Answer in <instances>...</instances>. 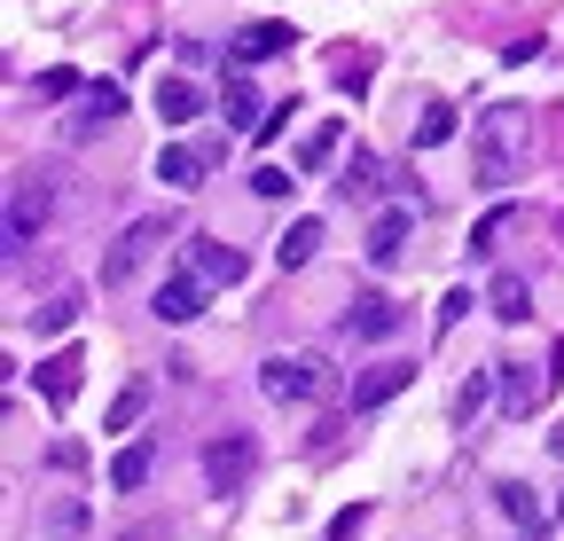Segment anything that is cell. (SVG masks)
<instances>
[{
    "label": "cell",
    "mask_w": 564,
    "mask_h": 541,
    "mask_svg": "<svg viewBox=\"0 0 564 541\" xmlns=\"http://www.w3.org/2000/svg\"><path fill=\"white\" fill-rule=\"evenodd\" d=\"M525 158H533V118H525L518 102L478 110V181H486V188H510V181L525 173Z\"/></svg>",
    "instance_id": "6da1fadb"
},
{
    "label": "cell",
    "mask_w": 564,
    "mask_h": 541,
    "mask_svg": "<svg viewBox=\"0 0 564 541\" xmlns=\"http://www.w3.org/2000/svg\"><path fill=\"white\" fill-rule=\"evenodd\" d=\"M337 385L329 354H267L259 361V392L274 400V409H306V400H322Z\"/></svg>",
    "instance_id": "7a4b0ae2"
},
{
    "label": "cell",
    "mask_w": 564,
    "mask_h": 541,
    "mask_svg": "<svg viewBox=\"0 0 564 541\" xmlns=\"http://www.w3.org/2000/svg\"><path fill=\"white\" fill-rule=\"evenodd\" d=\"M165 244H173V213H141V220H126V236H118L110 259H102V291H126Z\"/></svg>",
    "instance_id": "3957f363"
},
{
    "label": "cell",
    "mask_w": 564,
    "mask_h": 541,
    "mask_svg": "<svg viewBox=\"0 0 564 541\" xmlns=\"http://www.w3.org/2000/svg\"><path fill=\"white\" fill-rule=\"evenodd\" d=\"M251 470H259V440L251 432H220V440L204 447V487L212 495H243Z\"/></svg>",
    "instance_id": "277c9868"
},
{
    "label": "cell",
    "mask_w": 564,
    "mask_h": 541,
    "mask_svg": "<svg viewBox=\"0 0 564 541\" xmlns=\"http://www.w3.org/2000/svg\"><path fill=\"white\" fill-rule=\"evenodd\" d=\"M47 213H55L47 173H40V181L24 173V181L9 188V251H32V244H40V228H47Z\"/></svg>",
    "instance_id": "5b68a950"
},
{
    "label": "cell",
    "mask_w": 564,
    "mask_h": 541,
    "mask_svg": "<svg viewBox=\"0 0 564 541\" xmlns=\"http://www.w3.org/2000/svg\"><path fill=\"white\" fill-rule=\"evenodd\" d=\"M291 47H299L291 17H251V24L228 40V63H236V72H251V63H274V55H291Z\"/></svg>",
    "instance_id": "8992f818"
},
{
    "label": "cell",
    "mask_w": 564,
    "mask_h": 541,
    "mask_svg": "<svg viewBox=\"0 0 564 541\" xmlns=\"http://www.w3.org/2000/svg\"><path fill=\"white\" fill-rule=\"evenodd\" d=\"M408 329V306L400 299H384V291H361L345 306V337H369V346H384V337H400Z\"/></svg>",
    "instance_id": "52a82bcc"
},
{
    "label": "cell",
    "mask_w": 564,
    "mask_h": 541,
    "mask_svg": "<svg viewBox=\"0 0 564 541\" xmlns=\"http://www.w3.org/2000/svg\"><path fill=\"white\" fill-rule=\"evenodd\" d=\"M118 110H126V87H118V79H95V87L79 95V110L63 118V142H95V133H102Z\"/></svg>",
    "instance_id": "ba28073f"
},
{
    "label": "cell",
    "mask_w": 564,
    "mask_h": 541,
    "mask_svg": "<svg viewBox=\"0 0 564 541\" xmlns=\"http://www.w3.org/2000/svg\"><path fill=\"white\" fill-rule=\"evenodd\" d=\"M204 291H212V283L196 275V267H181V275H165V283H158V299H150V314L181 329V322H196V314H204Z\"/></svg>",
    "instance_id": "9c48e42d"
},
{
    "label": "cell",
    "mask_w": 564,
    "mask_h": 541,
    "mask_svg": "<svg viewBox=\"0 0 564 541\" xmlns=\"http://www.w3.org/2000/svg\"><path fill=\"white\" fill-rule=\"evenodd\" d=\"M79 369H87V354L79 346H55L32 377H40V400H47V409H70V400H79Z\"/></svg>",
    "instance_id": "30bf717a"
},
{
    "label": "cell",
    "mask_w": 564,
    "mask_h": 541,
    "mask_svg": "<svg viewBox=\"0 0 564 541\" xmlns=\"http://www.w3.org/2000/svg\"><path fill=\"white\" fill-rule=\"evenodd\" d=\"M408 385H415V361H377V369H361V377H352V416L384 409V400L408 392Z\"/></svg>",
    "instance_id": "8fae6325"
},
{
    "label": "cell",
    "mask_w": 564,
    "mask_h": 541,
    "mask_svg": "<svg viewBox=\"0 0 564 541\" xmlns=\"http://www.w3.org/2000/svg\"><path fill=\"white\" fill-rule=\"evenodd\" d=\"M408 236H415V205H392V213H377V220H369V236H361L369 267H392V259L408 251Z\"/></svg>",
    "instance_id": "7c38bea8"
},
{
    "label": "cell",
    "mask_w": 564,
    "mask_h": 541,
    "mask_svg": "<svg viewBox=\"0 0 564 541\" xmlns=\"http://www.w3.org/2000/svg\"><path fill=\"white\" fill-rule=\"evenodd\" d=\"M188 267H196L204 283H228V291L243 283V251L220 244V236H188Z\"/></svg>",
    "instance_id": "4fadbf2b"
},
{
    "label": "cell",
    "mask_w": 564,
    "mask_h": 541,
    "mask_svg": "<svg viewBox=\"0 0 564 541\" xmlns=\"http://www.w3.org/2000/svg\"><path fill=\"white\" fill-rule=\"evenodd\" d=\"M150 470H158V440H126L110 455V495H141V487H150Z\"/></svg>",
    "instance_id": "5bb4252c"
},
{
    "label": "cell",
    "mask_w": 564,
    "mask_h": 541,
    "mask_svg": "<svg viewBox=\"0 0 564 541\" xmlns=\"http://www.w3.org/2000/svg\"><path fill=\"white\" fill-rule=\"evenodd\" d=\"M549 392V369H525V361H502V416H533Z\"/></svg>",
    "instance_id": "9a60e30c"
},
{
    "label": "cell",
    "mask_w": 564,
    "mask_h": 541,
    "mask_svg": "<svg viewBox=\"0 0 564 541\" xmlns=\"http://www.w3.org/2000/svg\"><path fill=\"white\" fill-rule=\"evenodd\" d=\"M204 165H212V158L188 150V142H165V150H158V181H165V188H204Z\"/></svg>",
    "instance_id": "2e32d148"
},
{
    "label": "cell",
    "mask_w": 564,
    "mask_h": 541,
    "mask_svg": "<svg viewBox=\"0 0 564 541\" xmlns=\"http://www.w3.org/2000/svg\"><path fill=\"white\" fill-rule=\"evenodd\" d=\"M314 251H322V220H291V236L274 244V267H282V275H299Z\"/></svg>",
    "instance_id": "e0dca14e"
},
{
    "label": "cell",
    "mask_w": 564,
    "mask_h": 541,
    "mask_svg": "<svg viewBox=\"0 0 564 541\" xmlns=\"http://www.w3.org/2000/svg\"><path fill=\"white\" fill-rule=\"evenodd\" d=\"M196 110H204V87L196 79H158V118L165 126H188Z\"/></svg>",
    "instance_id": "ac0fdd59"
},
{
    "label": "cell",
    "mask_w": 564,
    "mask_h": 541,
    "mask_svg": "<svg viewBox=\"0 0 564 541\" xmlns=\"http://www.w3.org/2000/svg\"><path fill=\"white\" fill-rule=\"evenodd\" d=\"M486 306L502 314V322H525V314H533V283H525V275H494V283H486Z\"/></svg>",
    "instance_id": "d6986e66"
},
{
    "label": "cell",
    "mask_w": 564,
    "mask_h": 541,
    "mask_svg": "<svg viewBox=\"0 0 564 541\" xmlns=\"http://www.w3.org/2000/svg\"><path fill=\"white\" fill-rule=\"evenodd\" d=\"M337 188H345V205H369V196L384 188L377 158H369V150H352V158H345V173H337Z\"/></svg>",
    "instance_id": "ffe728a7"
},
{
    "label": "cell",
    "mask_w": 564,
    "mask_h": 541,
    "mask_svg": "<svg viewBox=\"0 0 564 541\" xmlns=\"http://www.w3.org/2000/svg\"><path fill=\"white\" fill-rule=\"evenodd\" d=\"M494 502H502L510 526H549V518H541V495H533L525 479H502V487H494Z\"/></svg>",
    "instance_id": "44dd1931"
},
{
    "label": "cell",
    "mask_w": 564,
    "mask_h": 541,
    "mask_svg": "<svg viewBox=\"0 0 564 541\" xmlns=\"http://www.w3.org/2000/svg\"><path fill=\"white\" fill-rule=\"evenodd\" d=\"M337 142H345V126H337V118H322L306 142H299V173H322V165L337 158Z\"/></svg>",
    "instance_id": "7402d4cb"
},
{
    "label": "cell",
    "mask_w": 564,
    "mask_h": 541,
    "mask_svg": "<svg viewBox=\"0 0 564 541\" xmlns=\"http://www.w3.org/2000/svg\"><path fill=\"white\" fill-rule=\"evenodd\" d=\"M141 416H150V385H141V377H133V385H126V392L110 400V416H102V432H133Z\"/></svg>",
    "instance_id": "603a6c76"
},
{
    "label": "cell",
    "mask_w": 564,
    "mask_h": 541,
    "mask_svg": "<svg viewBox=\"0 0 564 541\" xmlns=\"http://www.w3.org/2000/svg\"><path fill=\"white\" fill-rule=\"evenodd\" d=\"M510 220H518V205H494L478 228H470V259H494V244H502L510 236Z\"/></svg>",
    "instance_id": "cb8c5ba5"
},
{
    "label": "cell",
    "mask_w": 564,
    "mask_h": 541,
    "mask_svg": "<svg viewBox=\"0 0 564 541\" xmlns=\"http://www.w3.org/2000/svg\"><path fill=\"white\" fill-rule=\"evenodd\" d=\"M79 306H87L79 291H55V299L40 306V337H55V329H70V322H79Z\"/></svg>",
    "instance_id": "d4e9b609"
},
{
    "label": "cell",
    "mask_w": 564,
    "mask_h": 541,
    "mask_svg": "<svg viewBox=\"0 0 564 541\" xmlns=\"http://www.w3.org/2000/svg\"><path fill=\"white\" fill-rule=\"evenodd\" d=\"M447 133H455V110H447V102H432V110L415 118V150H440Z\"/></svg>",
    "instance_id": "484cf974"
},
{
    "label": "cell",
    "mask_w": 564,
    "mask_h": 541,
    "mask_svg": "<svg viewBox=\"0 0 564 541\" xmlns=\"http://www.w3.org/2000/svg\"><path fill=\"white\" fill-rule=\"evenodd\" d=\"M228 118H236V126H243V133H251V126H259V95H251V79H243V72H236V79H228Z\"/></svg>",
    "instance_id": "4316f807"
},
{
    "label": "cell",
    "mask_w": 564,
    "mask_h": 541,
    "mask_svg": "<svg viewBox=\"0 0 564 541\" xmlns=\"http://www.w3.org/2000/svg\"><path fill=\"white\" fill-rule=\"evenodd\" d=\"M47 533H55V541H79V533H87V502H55V510H47Z\"/></svg>",
    "instance_id": "83f0119b"
},
{
    "label": "cell",
    "mask_w": 564,
    "mask_h": 541,
    "mask_svg": "<svg viewBox=\"0 0 564 541\" xmlns=\"http://www.w3.org/2000/svg\"><path fill=\"white\" fill-rule=\"evenodd\" d=\"M486 400H494V377H486V369H478V377H470V385H463V392H455V424H470V416H478V409H486Z\"/></svg>",
    "instance_id": "f1b7e54d"
},
{
    "label": "cell",
    "mask_w": 564,
    "mask_h": 541,
    "mask_svg": "<svg viewBox=\"0 0 564 541\" xmlns=\"http://www.w3.org/2000/svg\"><path fill=\"white\" fill-rule=\"evenodd\" d=\"M291 118H299V102H274V110H267V118L251 126V142H274V133H282V126H291Z\"/></svg>",
    "instance_id": "f546056e"
},
{
    "label": "cell",
    "mask_w": 564,
    "mask_h": 541,
    "mask_svg": "<svg viewBox=\"0 0 564 541\" xmlns=\"http://www.w3.org/2000/svg\"><path fill=\"white\" fill-rule=\"evenodd\" d=\"M251 188H259V196H291L299 181H291V173H282V165H259V173H251Z\"/></svg>",
    "instance_id": "4dcf8cb0"
},
{
    "label": "cell",
    "mask_w": 564,
    "mask_h": 541,
    "mask_svg": "<svg viewBox=\"0 0 564 541\" xmlns=\"http://www.w3.org/2000/svg\"><path fill=\"white\" fill-rule=\"evenodd\" d=\"M361 526H369V510H361V502H352V510H337V518H329V541H352V533H361Z\"/></svg>",
    "instance_id": "1f68e13d"
},
{
    "label": "cell",
    "mask_w": 564,
    "mask_h": 541,
    "mask_svg": "<svg viewBox=\"0 0 564 541\" xmlns=\"http://www.w3.org/2000/svg\"><path fill=\"white\" fill-rule=\"evenodd\" d=\"M463 314H470V291H447V299H440V329H455Z\"/></svg>",
    "instance_id": "d6a6232c"
},
{
    "label": "cell",
    "mask_w": 564,
    "mask_h": 541,
    "mask_svg": "<svg viewBox=\"0 0 564 541\" xmlns=\"http://www.w3.org/2000/svg\"><path fill=\"white\" fill-rule=\"evenodd\" d=\"M70 87H79V79H70V72H40V95H47V102H63Z\"/></svg>",
    "instance_id": "836d02e7"
},
{
    "label": "cell",
    "mask_w": 564,
    "mask_h": 541,
    "mask_svg": "<svg viewBox=\"0 0 564 541\" xmlns=\"http://www.w3.org/2000/svg\"><path fill=\"white\" fill-rule=\"evenodd\" d=\"M556 526H564V495H556Z\"/></svg>",
    "instance_id": "e575fe53"
}]
</instances>
